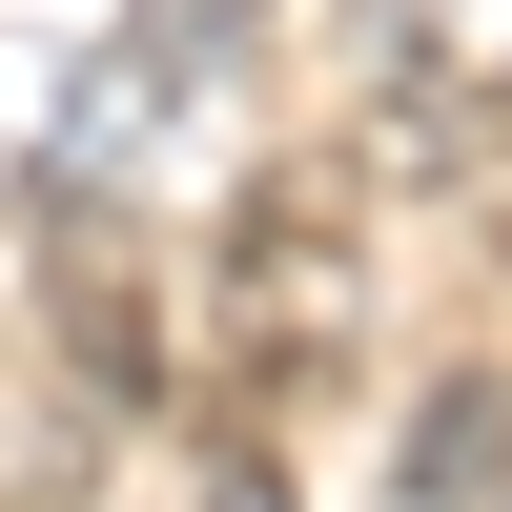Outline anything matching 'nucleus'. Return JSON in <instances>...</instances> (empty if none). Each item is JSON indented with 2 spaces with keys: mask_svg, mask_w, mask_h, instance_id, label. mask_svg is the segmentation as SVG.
<instances>
[{
  "mask_svg": "<svg viewBox=\"0 0 512 512\" xmlns=\"http://www.w3.org/2000/svg\"><path fill=\"white\" fill-rule=\"evenodd\" d=\"M390 492H410V512H492V492H512V390H431V431H410Z\"/></svg>",
  "mask_w": 512,
  "mask_h": 512,
  "instance_id": "nucleus-1",
  "label": "nucleus"
},
{
  "mask_svg": "<svg viewBox=\"0 0 512 512\" xmlns=\"http://www.w3.org/2000/svg\"><path fill=\"white\" fill-rule=\"evenodd\" d=\"M205 512H287V472H226V492H205Z\"/></svg>",
  "mask_w": 512,
  "mask_h": 512,
  "instance_id": "nucleus-2",
  "label": "nucleus"
}]
</instances>
